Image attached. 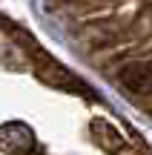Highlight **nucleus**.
<instances>
[{"label":"nucleus","mask_w":152,"mask_h":155,"mask_svg":"<svg viewBox=\"0 0 152 155\" xmlns=\"http://www.w3.org/2000/svg\"><path fill=\"white\" fill-rule=\"evenodd\" d=\"M121 81L129 92H138V95H147L152 92V69L147 63H129V66L121 69Z\"/></svg>","instance_id":"nucleus-1"},{"label":"nucleus","mask_w":152,"mask_h":155,"mask_svg":"<svg viewBox=\"0 0 152 155\" xmlns=\"http://www.w3.org/2000/svg\"><path fill=\"white\" fill-rule=\"evenodd\" d=\"M0 141H3V147H9V150L17 152V155L29 152L34 147V138L23 127H3V129H0Z\"/></svg>","instance_id":"nucleus-2"}]
</instances>
